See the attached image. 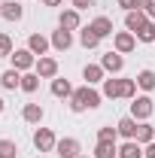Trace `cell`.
<instances>
[{
    "instance_id": "cell-32",
    "label": "cell",
    "mask_w": 155,
    "mask_h": 158,
    "mask_svg": "<svg viewBox=\"0 0 155 158\" xmlns=\"http://www.w3.org/2000/svg\"><path fill=\"white\" fill-rule=\"evenodd\" d=\"M91 3H94V0H70V6H73V9H79V12H82V9H88Z\"/></svg>"
},
{
    "instance_id": "cell-23",
    "label": "cell",
    "mask_w": 155,
    "mask_h": 158,
    "mask_svg": "<svg viewBox=\"0 0 155 158\" xmlns=\"http://www.w3.org/2000/svg\"><path fill=\"white\" fill-rule=\"evenodd\" d=\"M137 143H140V146H146V143H152L155 140V125H149V122H140V125H137Z\"/></svg>"
},
{
    "instance_id": "cell-29",
    "label": "cell",
    "mask_w": 155,
    "mask_h": 158,
    "mask_svg": "<svg viewBox=\"0 0 155 158\" xmlns=\"http://www.w3.org/2000/svg\"><path fill=\"white\" fill-rule=\"evenodd\" d=\"M0 158H19L15 140H0Z\"/></svg>"
},
{
    "instance_id": "cell-10",
    "label": "cell",
    "mask_w": 155,
    "mask_h": 158,
    "mask_svg": "<svg viewBox=\"0 0 155 158\" xmlns=\"http://www.w3.org/2000/svg\"><path fill=\"white\" fill-rule=\"evenodd\" d=\"M27 49H31L37 58H43V55L52 49V40H49V37H43V34H31V37H27Z\"/></svg>"
},
{
    "instance_id": "cell-22",
    "label": "cell",
    "mask_w": 155,
    "mask_h": 158,
    "mask_svg": "<svg viewBox=\"0 0 155 158\" xmlns=\"http://www.w3.org/2000/svg\"><path fill=\"white\" fill-rule=\"evenodd\" d=\"M134 79H137V88H143L146 94H149V91H155V70H149V67H146V70H140Z\"/></svg>"
},
{
    "instance_id": "cell-24",
    "label": "cell",
    "mask_w": 155,
    "mask_h": 158,
    "mask_svg": "<svg viewBox=\"0 0 155 158\" xmlns=\"http://www.w3.org/2000/svg\"><path fill=\"white\" fill-rule=\"evenodd\" d=\"M79 43H82V49H97L100 46V37H97L91 27H79Z\"/></svg>"
},
{
    "instance_id": "cell-34",
    "label": "cell",
    "mask_w": 155,
    "mask_h": 158,
    "mask_svg": "<svg viewBox=\"0 0 155 158\" xmlns=\"http://www.w3.org/2000/svg\"><path fill=\"white\" fill-rule=\"evenodd\" d=\"M119 6H122L125 12H131V9H137V0H119Z\"/></svg>"
},
{
    "instance_id": "cell-14",
    "label": "cell",
    "mask_w": 155,
    "mask_h": 158,
    "mask_svg": "<svg viewBox=\"0 0 155 158\" xmlns=\"http://www.w3.org/2000/svg\"><path fill=\"white\" fill-rule=\"evenodd\" d=\"M137 122L134 116H125V118H119L116 122V131H119V137H125V140H134L137 137Z\"/></svg>"
},
{
    "instance_id": "cell-28",
    "label": "cell",
    "mask_w": 155,
    "mask_h": 158,
    "mask_svg": "<svg viewBox=\"0 0 155 158\" xmlns=\"http://www.w3.org/2000/svg\"><path fill=\"white\" fill-rule=\"evenodd\" d=\"M119 140V131L113 125H103V128H97V143H116Z\"/></svg>"
},
{
    "instance_id": "cell-18",
    "label": "cell",
    "mask_w": 155,
    "mask_h": 158,
    "mask_svg": "<svg viewBox=\"0 0 155 158\" xmlns=\"http://www.w3.org/2000/svg\"><path fill=\"white\" fill-rule=\"evenodd\" d=\"M85 91H88V85H82V88H73V94H70V110H73V113H85V110H88Z\"/></svg>"
},
{
    "instance_id": "cell-2",
    "label": "cell",
    "mask_w": 155,
    "mask_h": 158,
    "mask_svg": "<svg viewBox=\"0 0 155 158\" xmlns=\"http://www.w3.org/2000/svg\"><path fill=\"white\" fill-rule=\"evenodd\" d=\"M9 61H12V67L19 70V73H27V70H34L37 67V55L24 46V49H15L12 55H9Z\"/></svg>"
},
{
    "instance_id": "cell-30",
    "label": "cell",
    "mask_w": 155,
    "mask_h": 158,
    "mask_svg": "<svg viewBox=\"0 0 155 158\" xmlns=\"http://www.w3.org/2000/svg\"><path fill=\"white\" fill-rule=\"evenodd\" d=\"M122 98L125 100L137 98V79H122Z\"/></svg>"
},
{
    "instance_id": "cell-12",
    "label": "cell",
    "mask_w": 155,
    "mask_h": 158,
    "mask_svg": "<svg viewBox=\"0 0 155 158\" xmlns=\"http://www.w3.org/2000/svg\"><path fill=\"white\" fill-rule=\"evenodd\" d=\"M52 49H58V52H67L70 46H73V31H64V27H58V31H52Z\"/></svg>"
},
{
    "instance_id": "cell-11",
    "label": "cell",
    "mask_w": 155,
    "mask_h": 158,
    "mask_svg": "<svg viewBox=\"0 0 155 158\" xmlns=\"http://www.w3.org/2000/svg\"><path fill=\"white\" fill-rule=\"evenodd\" d=\"M146 21H149V15H146L143 9H131V12H125V31L137 34V31H140Z\"/></svg>"
},
{
    "instance_id": "cell-5",
    "label": "cell",
    "mask_w": 155,
    "mask_h": 158,
    "mask_svg": "<svg viewBox=\"0 0 155 158\" xmlns=\"http://www.w3.org/2000/svg\"><path fill=\"white\" fill-rule=\"evenodd\" d=\"M55 155L58 158H79L82 155V146H79L76 137H64V140H58V146H55Z\"/></svg>"
},
{
    "instance_id": "cell-21",
    "label": "cell",
    "mask_w": 155,
    "mask_h": 158,
    "mask_svg": "<svg viewBox=\"0 0 155 158\" xmlns=\"http://www.w3.org/2000/svg\"><path fill=\"white\" fill-rule=\"evenodd\" d=\"M119 158H143V146L137 140H125L119 146Z\"/></svg>"
},
{
    "instance_id": "cell-6",
    "label": "cell",
    "mask_w": 155,
    "mask_h": 158,
    "mask_svg": "<svg viewBox=\"0 0 155 158\" xmlns=\"http://www.w3.org/2000/svg\"><path fill=\"white\" fill-rule=\"evenodd\" d=\"M34 73H37L40 79H55V76H58V61L49 58V55H43V58H37V67H34Z\"/></svg>"
},
{
    "instance_id": "cell-13",
    "label": "cell",
    "mask_w": 155,
    "mask_h": 158,
    "mask_svg": "<svg viewBox=\"0 0 155 158\" xmlns=\"http://www.w3.org/2000/svg\"><path fill=\"white\" fill-rule=\"evenodd\" d=\"M82 79H85V85H97V82L107 79V70L100 64H85L82 67Z\"/></svg>"
},
{
    "instance_id": "cell-9",
    "label": "cell",
    "mask_w": 155,
    "mask_h": 158,
    "mask_svg": "<svg viewBox=\"0 0 155 158\" xmlns=\"http://www.w3.org/2000/svg\"><path fill=\"white\" fill-rule=\"evenodd\" d=\"M0 15H3V21H21V19H24V6L15 3V0H3Z\"/></svg>"
},
{
    "instance_id": "cell-33",
    "label": "cell",
    "mask_w": 155,
    "mask_h": 158,
    "mask_svg": "<svg viewBox=\"0 0 155 158\" xmlns=\"http://www.w3.org/2000/svg\"><path fill=\"white\" fill-rule=\"evenodd\" d=\"M143 158H155V140H152V143H146V146H143Z\"/></svg>"
},
{
    "instance_id": "cell-8",
    "label": "cell",
    "mask_w": 155,
    "mask_h": 158,
    "mask_svg": "<svg viewBox=\"0 0 155 158\" xmlns=\"http://www.w3.org/2000/svg\"><path fill=\"white\" fill-rule=\"evenodd\" d=\"M100 67H103L107 73H113V76H116V73L125 70V55H119L116 49H113V52H107V55L100 58Z\"/></svg>"
},
{
    "instance_id": "cell-4",
    "label": "cell",
    "mask_w": 155,
    "mask_h": 158,
    "mask_svg": "<svg viewBox=\"0 0 155 158\" xmlns=\"http://www.w3.org/2000/svg\"><path fill=\"white\" fill-rule=\"evenodd\" d=\"M113 49H116L119 55H131L137 49V37L131 31H116V34H113Z\"/></svg>"
},
{
    "instance_id": "cell-7",
    "label": "cell",
    "mask_w": 155,
    "mask_h": 158,
    "mask_svg": "<svg viewBox=\"0 0 155 158\" xmlns=\"http://www.w3.org/2000/svg\"><path fill=\"white\" fill-rule=\"evenodd\" d=\"M58 27H64V31H79L82 27V15H79V9H61L58 15Z\"/></svg>"
},
{
    "instance_id": "cell-3",
    "label": "cell",
    "mask_w": 155,
    "mask_h": 158,
    "mask_svg": "<svg viewBox=\"0 0 155 158\" xmlns=\"http://www.w3.org/2000/svg\"><path fill=\"white\" fill-rule=\"evenodd\" d=\"M55 146H58V137H55L52 128H37L34 131V149H40V152H55Z\"/></svg>"
},
{
    "instance_id": "cell-19",
    "label": "cell",
    "mask_w": 155,
    "mask_h": 158,
    "mask_svg": "<svg viewBox=\"0 0 155 158\" xmlns=\"http://www.w3.org/2000/svg\"><path fill=\"white\" fill-rule=\"evenodd\" d=\"M100 94H103V98H110V100L122 98V79L107 76V79H103V88H100Z\"/></svg>"
},
{
    "instance_id": "cell-39",
    "label": "cell",
    "mask_w": 155,
    "mask_h": 158,
    "mask_svg": "<svg viewBox=\"0 0 155 158\" xmlns=\"http://www.w3.org/2000/svg\"><path fill=\"white\" fill-rule=\"evenodd\" d=\"M79 158H94V155H79Z\"/></svg>"
},
{
    "instance_id": "cell-17",
    "label": "cell",
    "mask_w": 155,
    "mask_h": 158,
    "mask_svg": "<svg viewBox=\"0 0 155 158\" xmlns=\"http://www.w3.org/2000/svg\"><path fill=\"white\" fill-rule=\"evenodd\" d=\"M46 116V110L40 106V103H24V110H21V118L27 122V125H40Z\"/></svg>"
},
{
    "instance_id": "cell-15",
    "label": "cell",
    "mask_w": 155,
    "mask_h": 158,
    "mask_svg": "<svg viewBox=\"0 0 155 158\" xmlns=\"http://www.w3.org/2000/svg\"><path fill=\"white\" fill-rule=\"evenodd\" d=\"M0 85H3L6 91H15V88H21V73L15 70V67L3 70V73H0Z\"/></svg>"
},
{
    "instance_id": "cell-40",
    "label": "cell",
    "mask_w": 155,
    "mask_h": 158,
    "mask_svg": "<svg viewBox=\"0 0 155 158\" xmlns=\"http://www.w3.org/2000/svg\"><path fill=\"white\" fill-rule=\"evenodd\" d=\"M0 6H3V0H0Z\"/></svg>"
},
{
    "instance_id": "cell-20",
    "label": "cell",
    "mask_w": 155,
    "mask_h": 158,
    "mask_svg": "<svg viewBox=\"0 0 155 158\" xmlns=\"http://www.w3.org/2000/svg\"><path fill=\"white\" fill-rule=\"evenodd\" d=\"M52 94H55V98H61V100H70V94H73V85H70L67 79L55 76V79H52Z\"/></svg>"
},
{
    "instance_id": "cell-1",
    "label": "cell",
    "mask_w": 155,
    "mask_h": 158,
    "mask_svg": "<svg viewBox=\"0 0 155 158\" xmlns=\"http://www.w3.org/2000/svg\"><path fill=\"white\" fill-rule=\"evenodd\" d=\"M152 113H155V100L149 98V94H137L134 103H131V116H134L137 122H149Z\"/></svg>"
},
{
    "instance_id": "cell-31",
    "label": "cell",
    "mask_w": 155,
    "mask_h": 158,
    "mask_svg": "<svg viewBox=\"0 0 155 158\" xmlns=\"http://www.w3.org/2000/svg\"><path fill=\"white\" fill-rule=\"evenodd\" d=\"M15 52V46H12V37L9 34H0V58H9Z\"/></svg>"
},
{
    "instance_id": "cell-36",
    "label": "cell",
    "mask_w": 155,
    "mask_h": 158,
    "mask_svg": "<svg viewBox=\"0 0 155 158\" xmlns=\"http://www.w3.org/2000/svg\"><path fill=\"white\" fill-rule=\"evenodd\" d=\"M146 15H149V19L155 21V0H152V3H149V9H146Z\"/></svg>"
},
{
    "instance_id": "cell-35",
    "label": "cell",
    "mask_w": 155,
    "mask_h": 158,
    "mask_svg": "<svg viewBox=\"0 0 155 158\" xmlns=\"http://www.w3.org/2000/svg\"><path fill=\"white\" fill-rule=\"evenodd\" d=\"M149 3H152V0H137V9H143V12H146V9H149Z\"/></svg>"
},
{
    "instance_id": "cell-26",
    "label": "cell",
    "mask_w": 155,
    "mask_h": 158,
    "mask_svg": "<svg viewBox=\"0 0 155 158\" xmlns=\"http://www.w3.org/2000/svg\"><path fill=\"white\" fill-rule=\"evenodd\" d=\"M134 37H137V43H155V21L149 19V21H146V24L134 34Z\"/></svg>"
},
{
    "instance_id": "cell-16",
    "label": "cell",
    "mask_w": 155,
    "mask_h": 158,
    "mask_svg": "<svg viewBox=\"0 0 155 158\" xmlns=\"http://www.w3.org/2000/svg\"><path fill=\"white\" fill-rule=\"evenodd\" d=\"M91 31H94L100 40H107V37H113V19H107V15H97L91 24H88Z\"/></svg>"
},
{
    "instance_id": "cell-37",
    "label": "cell",
    "mask_w": 155,
    "mask_h": 158,
    "mask_svg": "<svg viewBox=\"0 0 155 158\" xmlns=\"http://www.w3.org/2000/svg\"><path fill=\"white\" fill-rule=\"evenodd\" d=\"M64 0H43V6H61Z\"/></svg>"
},
{
    "instance_id": "cell-27",
    "label": "cell",
    "mask_w": 155,
    "mask_h": 158,
    "mask_svg": "<svg viewBox=\"0 0 155 158\" xmlns=\"http://www.w3.org/2000/svg\"><path fill=\"white\" fill-rule=\"evenodd\" d=\"M94 158H119V146L116 143H97L94 146Z\"/></svg>"
},
{
    "instance_id": "cell-25",
    "label": "cell",
    "mask_w": 155,
    "mask_h": 158,
    "mask_svg": "<svg viewBox=\"0 0 155 158\" xmlns=\"http://www.w3.org/2000/svg\"><path fill=\"white\" fill-rule=\"evenodd\" d=\"M40 88V76L34 73V70H27V73H21V91L24 94H34Z\"/></svg>"
},
{
    "instance_id": "cell-38",
    "label": "cell",
    "mask_w": 155,
    "mask_h": 158,
    "mask_svg": "<svg viewBox=\"0 0 155 158\" xmlns=\"http://www.w3.org/2000/svg\"><path fill=\"white\" fill-rule=\"evenodd\" d=\"M3 110H6V103H3V98H0V113H3Z\"/></svg>"
}]
</instances>
